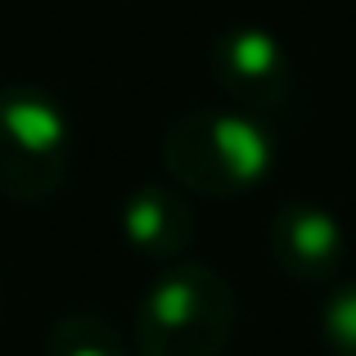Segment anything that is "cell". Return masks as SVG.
I'll use <instances>...</instances> for the list:
<instances>
[{
	"instance_id": "5b68a950",
	"label": "cell",
	"mask_w": 356,
	"mask_h": 356,
	"mask_svg": "<svg viewBox=\"0 0 356 356\" xmlns=\"http://www.w3.org/2000/svg\"><path fill=\"white\" fill-rule=\"evenodd\" d=\"M270 257L293 284H325L343 270L348 235L330 208L293 199L270 221Z\"/></svg>"
},
{
	"instance_id": "277c9868",
	"label": "cell",
	"mask_w": 356,
	"mask_h": 356,
	"mask_svg": "<svg viewBox=\"0 0 356 356\" xmlns=\"http://www.w3.org/2000/svg\"><path fill=\"white\" fill-rule=\"evenodd\" d=\"M208 68L217 90L243 113H275L284 108L289 86H293V68L289 54L266 27H230L212 41Z\"/></svg>"
},
{
	"instance_id": "52a82bcc",
	"label": "cell",
	"mask_w": 356,
	"mask_h": 356,
	"mask_svg": "<svg viewBox=\"0 0 356 356\" xmlns=\"http://www.w3.org/2000/svg\"><path fill=\"white\" fill-rule=\"evenodd\" d=\"M45 356H131L113 321L95 312H68L45 334Z\"/></svg>"
},
{
	"instance_id": "ba28073f",
	"label": "cell",
	"mask_w": 356,
	"mask_h": 356,
	"mask_svg": "<svg viewBox=\"0 0 356 356\" xmlns=\"http://www.w3.org/2000/svg\"><path fill=\"white\" fill-rule=\"evenodd\" d=\"M321 339L330 356H356V280L339 284L321 307Z\"/></svg>"
},
{
	"instance_id": "6da1fadb",
	"label": "cell",
	"mask_w": 356,
	"mask_h": 356,
	"mask_svg": "<svg viewBox=\"0 0 356 356\" xmlns=\"http://www.w3.org/2000/svg\"><path fill=\"white\" fill-rule=\"evenodd\" d=\"M163 167L203 199H239L275 172V136L243 108H190L167 127Z\"/></svg>"
},
{
	"instance_id": "3957f363",
	"label": "cell",
	"mask_w": 356,
	"mask_h": 356,
	"mask_svg": "<svg viewBox=\"0 0 356 356\" xmlns=\"http://www.w3.org/2000/svg\"><path fill=\"white\" fill-rule=\"evenodd\" d=\"M72 131L63 104L45 86H0V199L36 208L68 181Z\"/></svg>"
},
{
	"instance_id": "8992f818",
	"label": "cell",
	"mask_w": 356,
	"mask_h": 356,
	"mask_svg": "<svg viewBox=\"0 0 356 356\" xmlns=\"http://www.w3.org/2000/svg\"><path fill=\"white\" fill-rule=\"evenodd\" d=\"M122 239L145 261H181L194 243V208L176 185H136L122 203Z\"/></svg>"
},
{
	"instance_id": "7a4b0ae2",
	"label": "cell",
	"mask_w": 356,
	"mask_h": 356,
	"mask_svg": "<svg viewBox=\"0 0 356 356\" xmlns=\"http://www.w3.org/2000/svg\"><path fill=\"white\" fill-rule=\"evenodd\" d=\"M239 321L230 280L208 261H172L136 307V356H221Z\"/></svg>"
}]
</instances>
